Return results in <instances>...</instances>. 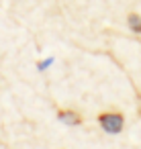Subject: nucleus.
Returning <instances> with one entry per match:
<instances>
[{"instance_id":"obj_2","label":"nucleus","mask_w":141,"mask_h":149,"mask_svg":"<svg viewBox=\"0 0 141 149\" xmlns=\"http://www.w3.org/2000/svg\"><path fill=\"white\" fill-rule=\"evenodd\" d=\"M55 116H57L59 123H64V125H68V127H80V125L84 123L82 114L76 112V110H72V108H59Z\"/></svg>"},{"instance_id":"obj_3","label":"nucleus","mask_w":141,"mask_h":149,"mask_svg":"<svg viewBox=\"0 0 141 149\" xmlns=\"http://www.w3.org/2000/svg\"><path fill=\"white\" fill-rule=\"evenodd\" d=\"M127 25L135 35H141V17L137 13H129L127 15Z\"/></svg>"},{"instance_id":"obj_4","label":"nucleus","mask_w":141,"mask_h":149,"mask_svg":"<svg viewBox=\"0 0 141 149\" xmlns=\"http://www.w3.org/2000/svg\"><path fill=\"white\" fill-rule=\"evenodd\" d=\"M55 63V57L53 55H47L45 59H37V63H35V68L39 70V72H47L51 65Z\"/></svg>"},{"instance_id":"obj_1","label":"nucleus","mask_w":141,"mask_h":149,"mask_svg":"<svg viewBox=\"0 0 141 149\" xmlns=\"http://www.w3.org/2000/svg\"><path fill=\"white\" fill-rule=\"evenodd\" d=\"M96 120H98L100 129H102L104 133H108V135H119V133L125 129V116H123L121 112H112V110L100 112V114L96 116Z\"/></svg>"}]
</instances>
